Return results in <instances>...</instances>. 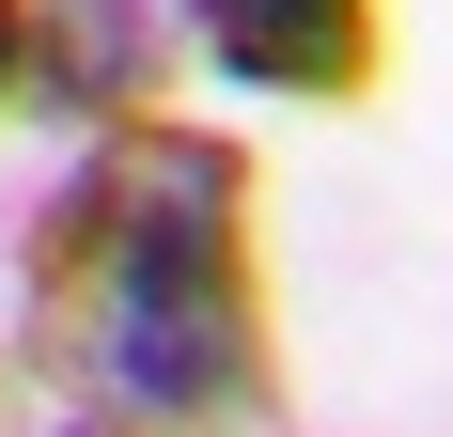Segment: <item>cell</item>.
Instances as JSON below:
<instances>
[{"label":"cell","mask_w":453,"mask_h":437,"mask_svg":"<svg viewBox=\"0 0 453 437\" xmlns=\"http://www.w3.org/2000/svg\"><path fill=\"white\" fill-rule=\"evenodd\" d=\"M16 359L79 422L126 437H281L297 344L266 265V157L203 110L126 141H63V172L16 203L0 250Z\"/></svg>","instance_id":"1"},{"label":"cell","mask_w":453,"mask_h":437,"mask_svg":"<svg viewBox=\"0 0 453 437\" xmlns=\"http://www.w3.org/2000/svg\"><path fill=\"white\" fill-rule=\"evenodd\" d=\"M188 16L173 0H32V63H16V126L63 141H126L188 110Z\"/></svg>","instance_id":"2"},{"label":"cell","mask_w":453,"mask_h":437,"mask_svg":"<svg viewBox=\"0 0 453 437\" xmlns=\"http://www.w3.org/2000/svg\"><path fill=\"white\" fill-rule=\"evenodd\" d=\"M188 63L234 94H281V110H375L391 79V0H173Z\"/></svg>","instance_id":"3"},{"label":"cell","mask_w":453,"mask_h":437,"mask_svg":"<svg viewBox=\"0 0 453 437\" xmlns=\"http://www.w3.org/2000/svg\"><path fill=\"white\" fill-rule=\"evenodd\" d=\"M16 63H32V0H0V126H16Z\"/></svg>","instance_id":"4"},{"label":"cell","mask_w":453,"mask_h":437,"mask_svg":"<svg viewBox=\"0 0 453 437\" xmlns=\"http://www.w3.org/2000/svg\"><path fill=\"white\" fill-rule=\"evenodd\" d=\"M47 437H126V422H79V406H63V422H47Z\"/></svg>","instance_id":"5"}]
</instances>
